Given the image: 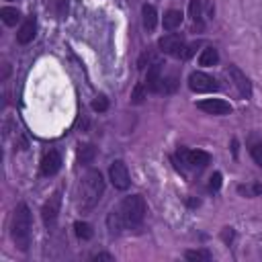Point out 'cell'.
I'll return each instance as SVG.
<instances>
[{
    "label": "cell",
    "instance_id": "obj_1",
    "mask_svg": "<svg viewBox=\"0 0 262 262\" xmlns=\"http://www.w3.org/2000/svg\"><path fill=\"white\" fill-rule=\"evenodd\" d=\"M104 192V180H102V174L98 170H88L80 182V190H78V196H80V209L82 213L94 209L100 201Z\"/></svg>",
    "mask_w": 262,
    "mask_h": 262
},
{
    "label": "cell",
    "instance_id": "obj_16",
    "mask_svg": "<svg viewBox=\"0 0 262 262\" xmlns=\"http://www.w3.org/2000/svg\"><path fill=\"white\" fill-rule=\"evenodd\" d=\"M188 14H190L192 23L199 25V29H203V0H190Z\"/></svg>",
    "mask_w": 262,
    "mask_h": 262
},
{
    "label": "cell",
    "instance_id": "obj_6",
    "mask_svg": "<svg viewBox=\"0 0 262 262\" xmlns=\"http://www.w3.org/2000/svg\"><path fill=\"white\" fill-rule=\"evenodd\" d=\"M184 39H182V35H178V33H168V35H164L162 39H160V49L164 51V53H168V55H174V57H182V53H184Z\"/></svg>",
    "mask_w": 262,
    "mask_h": 262
},
{
    "label": "cell",
    "instance_id": "obj_12",
    "mask_svg": "<svg viewBox=\"0 0 262 262\" xmlns=\"http://www.w3.org/2000/svg\"><path fill=\"white\" fill-rule=\"evenodd\" d=\"M35 33H37V18L31 14V16L20 25V29H18V33H16V41H18L20 45H27V43L33 41Z\"/></svg>",
    "mask_w": 262,
    "mask_h": 262
},
{
    "label": "cell",
    "instance_id": "obj_21",
    "mask_svg": "<svg viewBox=\"0 0 262 262\" xmlns=\"http://www.w3.org/2000/svg\"><path fill=\"white\" fill-rule=\"evenodd\" d=\"M94 156H96V147L94 145H82L80 147V151H78V160L82 162V164H90L92 160H94Z\"/></svg>",
    "mask_w": 262,
    "mask_h": 262
},
{
    "label": "cell",
    "instance_id": "obj_2",
    "mask_svg": "<svg viewBox=\"0 0 262 262\" xmlns=\"http://www.w3.org/2000/svg\"><path fill=\"white\" fill-rule=\"evenodd\" d=\"M31 229H33V217L25 203H18L12 215V239L18 250L27 252L31 246Z\"/></svg>",
    "mask_w": 262,
    "mask_h": 262
},
{
    "label": "cell",
    "instance_id": "obj_13",
    "mask_svg": "<svg viewBox=\"0 0 262 262\" xmlns=\"http://www.w3.org/2000/svg\"><path fill=\"white\" fill-rule=\"evenodd\" d=\"M162 63H151V68L147 70V76H145V88L149 92H160L162 90Z\"/></svg>",
    "mask_w": 262,
    "mask_h": 262
},
{
    "label": "cell",
    "instance_id": "obj_22",
    "mask_svg": "<svg viewBox=\"0 0 262 262\" xmlns=\"http://www.w3.org/2000/svg\"><path fill=\"white\" fill-rule=\"evenodd\" d=\"M74 229H76V235L80 237V239H90L92 237V227L86 223V221H76L74 223Z\"/></svg>",
    "mask_w": 262,
    "mask_h": 262
},
{
    "label": "cell",
    "instance_id": "obj_23",
    "mask_svg": "<svg viewBox=\"0 0 262 262\" xmlns=\"http://www.w3.org/2000/svg\"><path fill=\"white\" fill-rule=\"evenodd\" d=\"M106 108H108V98L102 96V94H98V96L92 100V111H96V113H104Z\"/></svg>",
    "mask_w": 262,
    "mask_h": 262
},
{
    "label": "cell",
    "instance_id": "obj_4",
    "mask_svg": "<svg viewBox=\"0 0 262 262\" xmlns=\"http://www.w3.org/2000/svg\"><path fill=\"white\" fill-rule=\"evenodd\" d=\"M176 160L182 162V166H188V168H205L211 162V156L203 149H178Z\"/></svg>",
    "mask_w": 262,
    "mask_h": 262
},
{
    "label": "cell",
    "instance_id": "obj_26",
    "mask_svg": "<svg viewBox=\"0 0 262 262\" xmlns=\"http://www.w3.org/2000/svg\"><path fill=\"white\" fill-rule=\"evenodd\" d=\"M239 192H244V194H248V196H250V194H262V186H260V184H254V186H248V188H246V186H239Z\"/></svg>",
    "mask_w": 262,
    "mask_h": 262
},
{
    "label": "cell",
    "instance_id": "obj_8",
    "mask_svg": "<svg viewBox=\"0 0 262 262\" xmlns=\"http://www.w3.org/2000/svg\"><path fill=\"white\" fill-rule=\"evenodd\" d=\"M59 207H61V192L55 190V192L49 196V201L43 205V209H41V217H43V223H45L47 227H53V225H55Z\"/></svg>",
    "mask_w": 262,
    "mask_h": 262
},
{
    "label": "cell",
    "instance_id": "obj_17",
    "mask_svg": "<svg viewBox=\"0 0 262 262\" xmlns=\"http://www.w3.org/2000/svg\"><path fill=\"white\" fill-rule=\"evenodd\" d=\"M0 18L4 20V25L14 27V25L20 20V12H18L16 8H12V6H4V8L0 10Z\"/></svg>",
    "mask_w": 262,
    "mask_h": 262
},
{
    "label": "cell",
    "instance_id": "obj_24",
    "mask_svg": "<svg viewBox=\"0 0 262 262\" xmlns=\"http://www.w3.org/2000/svg\"><path fill=\"white\" fill-rule=\"evenodd\" d=\"M143 98H145V86H143V84H137V86L133 88V94H131V102L139 104V102H143Z\"/></svg>",
    "mask_w": 262,
    "mask_h": 262
},
{
    "label": "cell",
    "instance_id": "obj_27",
    "mask_svg": "<svg viewBox=\"0 0 262 262\" xmlns=\"http://www.w3.org/2000/svg\"><path fill=\"white\" fill-rule=\"evenodd\" d=\"M219 186H221V174H219V172H215V174L211 176V182H209V188H211V190H217Z\"/></svg>",
    "mask_w": 262,
    "mask_h": 262
},
{
    "label": "cell",
    "instance_id": "obj_25",
    "mask_svg": "<svg viewBox=\"0 0 262 262\" xmlns=\"http://www.w3.org/2000/svg\"><path fill=\"white\" fill-rule=\"evenodd\" d=\"M250 154H252V160L262 168V143H256V145H252V149H250Z\"/></svg>",
    "mask_w": 262,
    "mask_h": 262
},
{
    "label": "cell",
    "instance_id": "obj_3",
    "mask_svg": "<svg viewBox=\"0 0 262 262\" xmlns=\"http://www.w3.org/2000/svg\"><path fill=\"white\" fill-rule=\"evenodd\" d=\"M117 215L121 217L123 221V227L125 229H131V227H137L141 225L143 217H145V201L141 194H131V196H125L119 207L115 209Z\"/></svg>",
    "mask_w": 262,
    "mask_h": 262
},
{
    "label": "cell",
    "instance_id": "obj_18",
    "mask_svg": "<svg viewBox=\"0 0 262 262\" xmlns=\"http://www.w3.org/2000/svg\"><path fill=\"white\" fill-rule=\"evenodd\" d=\"M217 61H219L217 49H215V47H205L203 53H201V57H199V63H201V66H215Z\"/></svg>",
    "mask_w": 262,
    "mask_h": 262
},
{
    "label": "cell",
    "instance_id": "obj_19",
    "mask_svg": "<svg viewBox=\"0 0 262 262\" xmlns=\"http://www.w3.org/2000/svg\"><path fill=\"white\" fill-rule=\"evenodd\" d=\"M106 225H108V231H111V233H121V231L125 229V227H123V221H121V217L117 215L115 209L108 213V217H106Z\"/></svg>",
    "mask_w": 262,
    "mask_h": 262
},
{
    "label": "cell",
    "instance_id": "obj_5",
    "mask_svg": "<svg viewBox=\"0 0 262 262\" xmlns=\"http://www.w3.org/2000/svg\"><path fill=\"white\" fill-rule=\"evenodd\" d=\"M188 88L192 92H213L219 88V84L213 76H209L205 72H192L188 76Z\"/></svg>",
    "mask_w": 262,
    "mask_h": 262
},
{
    "label": "cell",
    "instance_id": "obj_7",
    "mask_svg": "<svg viewBox=\"0 0 262 262\" xmlns=\"http://www.w3.org/2000/svg\"><path fill=\"white\" fill-rule=\"evenodd\" d=\"M108 178H111L113 186L119 188V190H125V188H129V184H131V180H129V170H127V166H125L121 160H117V162L111 164V168H108Z\"/></svg>",
    "mask_w": 262,
    "mask_h": 262
},
{
    "label": "cell",
    "instance_id": "obj_10",
    "mask_svg": "<svg viewBox=\"0 0 262 262\" xmlns=\"http://www.w3.org/2000/svg\"><path fill=\"white\" fill-rule=\"evenodd\" d=\"M196 106L201 111H205L207 115H229L231 113V104L221 98H205V100L196 102Z\"/></svg>",
    "mask_w": 262,
    "mask_h": 262
},
{
    "label": "cell",
    "instance_id": "obj_29",
    "mask_svg": "<svg viewBox=\"0 0 262 262\" xmlns=\"http://www.w3.org/2000/svg\"><path fill=\"white\" fill-rule=\"evenodd\" d=\"M188 205H190V207H194V205H199V199H196V201H194V199H190V201H188Z\"/></svg>",
    "mask_w": 262,
    "mask_h": 262
},
{
    "label": "cell",
    "instance_id": "obj_28",
    "mask_svg": "<svg viewBox=\"0 0 262 262\" xmlns=\"http://www.w3.org/2000/svg\"><path fill=\"white\" fill-rule=\"evenodd\" d=\"M92 260H96V262H102V260H104V262H113L115 258H113L111 254H104V252H102V254H96Z\"/></svg>",
    "mask_w": 262,
    "mask_h": 262
},
{
    "label": "cell",
    "instance_id": "obj_9",
    "mask_svg": "<svg viewBox=\"0 0 262 262\" xmlns=\"http://www.w3.org/2000/svg\"><path fill=\"white\" fill-rule=\"evenodd\" d=\"M227 74L231 76V80H233V84H235V88H237L239 96L250 98V96H252V84H250L248 76H246L239 68H235V66H229V68H227Z\"/></svg>",
    "mask_w": 262,
    "mask_h": 262
},
{
    "label": "cell",
    "instance_id": "obj_20",
    "mask_svg": "<svg viewBox=\"0 0 262 262\" xmlns=\"http://www.w3.org/2000/svg\"><path fill=\"white\" fill-rule=\"evenodd\" d=\"M184 256L190 262H209L211 260V252L209 250H188Z\"/></svg>",
    "mask_w": 262,
    "mask_h": 262
},
{
    "label": "cell",
    "instance_id": "obj_14",
    "mask_svg": "<svg viewBox=\"0 0 262 262\" xmlns=\"http://www.w3.org/2000/svg\"><path fill=\"white\" fill-rule=\"evenodd\" d=\"M141 14H143V27L147 31H154L156 25H158V14H156V8L151 4H143L141 8Z\"/></svg>",
    "mask_w": 262,
    "mask_h": 262
},
{
    "label": "cell",
    "instance_id": "obj_11",
    "mask_svg": "<svg viewBox=\"0 0 262 262\" xmlns=\"http://www.w3.org/2000/svg\"><path fill=\"white\" fill-rule=\"evenodd\" d=\"M61 168V156L57 149H49L45 151V156L41 158V174L43 176H53L57 174Z\"/></svg>",
    "mask_w": 262,
    "mask_h": 262
},
{
    "label": "cell",
    "instance_id": "obj_15",
    "mask_svg": "<svg viewBox=\"0 0 262 262\" xmlns=\"http://www.w3.org/2000/svg\"><path fill=\"white\" fill-rule=\"evenodd\" d=\"M182 18H184V16H182L180 10H174V8L168 10V12L164 14V29H166V31H174L176 27L182 25Z\"/></svg>",
    "mask_w": 262,
    "mask_h": 262
}]
</instances>
